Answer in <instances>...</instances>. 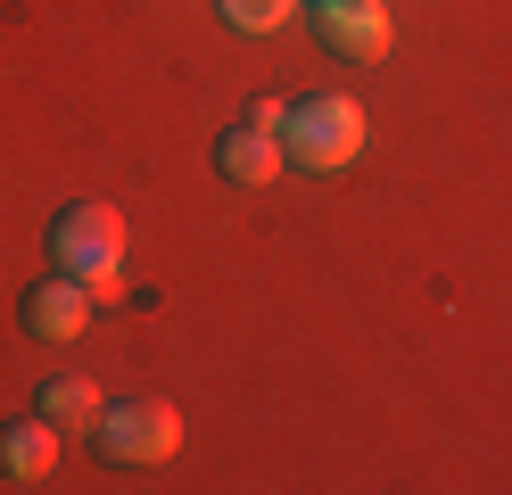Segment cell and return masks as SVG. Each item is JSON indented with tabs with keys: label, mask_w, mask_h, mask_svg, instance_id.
Here are the masks:
<instances>
[{
	"label": "cell",
	"mask_w": 512,
	"mask_h": 495,
	"mask_svg": "<svg viewBox=\"0 0 512 495\" xmlns=\"http://www.w3.org/2000/svg\"><path fill=\"white\" fill-rule=\"evenodd\" d=\"M50 273H75L91 289V306L124 297V215L100 207V198H75V207L50 215Z\"/></svg>",
	"instance_id": "obj_1"
},
{
	"label": "cell",
	"mask_w": 512,
	"mask_h": 495,
	"mask_svg": "<svg viewBox=\"0 0 512 495\" xmlns=\"http://www.w3.org/2000/svg\"><path fill=\"white\" fill-rule=\"evenodd\" d=\"M281 157L298 174H347L364 157V108L347 91H314V99H290L281 116Z\"/></svg>",
	"instance_id": "obj_2"
},
{
	"label": "cell",
	"mask_w": 512,
	"mask_h": 495,
	"mask_svg": "<svg viewBox=\"0 0 512 495\" xmlns=\"http://www.w3.org/2000/svg\"><path fill=\"white\" fill-rule=\"evenodd\" d=\"M182 446V413L166 405V396H124V405H100V421H91V454L100 462H174Z\"/></svg>",
	"instance_id": "obj_3"
},
{
	"label": "cell",
	"mask_w": 512,
	"mask_h": 495,
	"mask_svg": "<svg viewBox=\"0 0 512 495\" xmlns=\"http://www.w3.org/2000/svg\"><path fill=\"white\" fill-rule=\"evenodd\" d=\"M306 25H314V42H323L331 58H356V66L389 58V42H397V25H389L380 0H314Z\"/></svg>",
	"instance_id": "obj_4"
},
{
	"label": "cell",
	"mask_w": 512,
	"mask_h": 495,
	"mask_svg": "<svg viewBox=\"0 0 512 495\" xmlns=\"http://www.w3.org/2000/svg\"><path fill=\"white\" fill-rule=\"evenodd\" d=\"M17 322H25V339H42V347H67L83 339V322H91V289L75 273H50L17 297Z\"/></svg>",
	"instance_id": "obj_5"
},
{
	"label": "cell",
	"mask_w": 512,
	"mask_h": 495,
	"mask_svg": "<svg viewBox=\"0 0 512 495\" xmlns=\"http://www.w3.org/2000/svg\"><path fill=\"white\" fill-rule=\"evenodd\" d=\"M215 174L232 182V190H265L290 174V157H281V132H256V124H232L215 141Z\"/></svg>",
	"instance_id": "obj_6"
},
{
	"label": "cell",
	"mask_w": 512,
	"mask_h": 495,
	"mask_svg": "<svg viewBox=\"0 0 512 495\" xmlns=\"http://www.w3.org/2000/svg\"><path fill=\"white\" fill-rule=\"evenodd\" d=\"M50 471H58V421H42V413L0 421V479L9 487H42Z\"/></svg>",
	"instance_id": "obj_7"
},
{
	"label": "cell",
	"mask_w": 512,
	"mask_h": 495,
	"mask_svg": "<svg viewBox=\"0 0 512 495\" xmlns=\"http://www.w3.org/2000/svg\"><path fill=\"white\" fill-rule=\"evenodd\" d=\"M100 405H108V396L91 388L83 372H50V380L34 388V413L58 421V429H91V421H100Z\"/></svg>",
	"instance_id": "obj_8"
},
{
	"label": "cell",
	"mask_w": 512,
	"mask_h": 495,
	"mask_svg": "<svg viewBox=\"0 0 512 495\" xmlns=\"http://www.w3.org/2000/svg\"><path fill=\"white\" fill-rule=\"evenodd\" d=\"M298 17V0H223V25H240V33H281Z\"/></svg>",
	"instance_id": "obj_9"
},
{
	"label": "cell",
	"mask_w": 512,
	"mask_h": 495,
	"mask_svg": "<svg viewBox=\"0 0 512 495\" xmlns=\"http://www.w3.org/2000/svg\"><path fill=\"white\" fill-rule=\"evenodd\" d=\"M281 116H290V99H248L240 108V124H256V132H281Z\"/></svg>",
	"instance_id": "obj_10"
}]
</instances>
